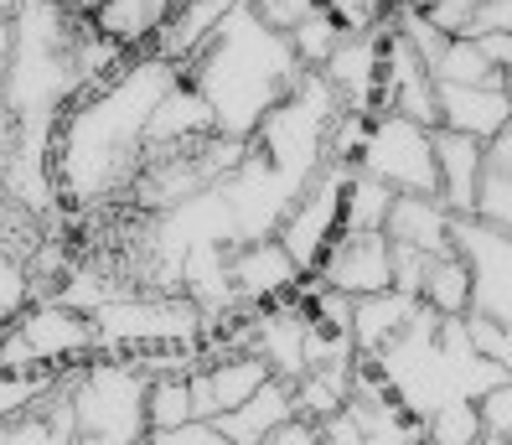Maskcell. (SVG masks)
Returning <instances> with one entry per match:
<instances>
[{
  "instance_id": "1",
  "label": "cell",
  "mask_w": 512,
  "mask_h": 445,
  "mask_svg": "<svg viewBox=\"0 0 512 445\" xmlns=\"http://www.w3.org/2000/svg\"><path fill=\"white\" fill-rule=\"evenodd\" d=\"M176 78H182V68H171L150 52H130V63L104 88L73 94L57 109L47 140L52 192H63L73 207H94L125 192L145 156V120Z\"/></svg>"
},
{
  "instance_id": "2",
  "label": "cell",
  "mask_w": 512,
  "mask_h": 445,
  "mask_svg": "<svg viewBox=\"0 0 512 445\" xmlns=\"http://www.w3.org/2000/svg\"><path fill=\"white\" fill-rule=\"evenodd\" d=\"M306 73L290 42L238 0V6L207 32V42L182 63V78L213 109V130L249 140L269 104H280L295 78Z\"/></svg>"
},
{
  "instance_id": "3",
  "label": "cell",
  "mask_w": 512,
  "mask_h": 445,
  "mask_svg": "<svg viewBox=\"0 0 512 445\" xmlns=\"http://www.w3.org/2000/svg\"><path fill=\"white\" fill-rule=\"evenodd\" d=\"M73 445H140L145 440V373L130 358L94 352L68 383Z\"/></svg>"
},
{
  "instance_id": "4",
  "label": "cell",
  "mask_w": 512,
  "mask_h": 445,
  "mask_svg": "<svg viewBox=\"0 0 512 445\" xmlns=\"http://www.w3.org/2000/svg\"><path fill=\"white\" fill-rule=\"evenodd\" d=\"M337 109L342 104L326 88V78L316 68H306L280 104L264 109V120L254 125L249 145L280 176H290L295 187H306L311 176L326 166V130H331V114H337Z\"/></svg>"
},
{
  "instance_id": "5",
  "label": "cell",
  "mask_w": 512,
  "mask_h": 445,
  "mask_svg": "<svg viewBox=\"0 0 512 445\" xmlns=\"http://www.w3.org/2000/svg\"><path fill=\"white\" fill-rule=\"evenodd\" d=\"M88 326H94V352H109V358H130V352H150V347H202L207 337L197 301L182 290H166V295L130 290L119 301L88 311Z\"/></svg>"
},
{
  "instance_id": "6",
  "label": "cell",
  "mask_w": 512,
  "mask_h": 445,
  "mask_svg": "<svg viewBox=\"0 0 512 445\" xmlns=\"http://www.w3.org/2000/svg\"><path fill=\"white\" fill-rule=\"evenodd\" d=\"M94 358V326L63 301H32L0 326V368H68Z\"/></svg>"
},
{
  "instance_id": "7",
  "label": "cell",
  "mask_w": 512,
  "mask_h": 445,
  "mask_svg": "<svg viewBox=\"0 0 512 445\" xmlns=\"http://www.w3.org/2000/svg\"><path fill=\"white\" fill-rule=\"evenodd\" d=\"M435 130L404 120V114H373L368 135H363V151H357V171L378 176L383 187L394 192H419V197H435Z\"/></svg>"
},
{
  "instance_id": "8",
  "label": "cell",
  "mask_w": 512,
  "mask_h": 445,
  "mask_svg": "<svg viewBox=\"0 0 512 445\" xmlns=\"http://www.w3.org/2000/svg\"><path fill=\"white\" fill-rule=\"evenodd\" d=\"M347 171H352V166L326 161L311 182L295 192V202L285 207V218H280V228H275L280 249L295 259L300 275L316 270V259L326 254L331 233L342 228V182H347Z\"/></svg>"
},
{
  "instance_id": "9",
  "label": "cell",
  "mask_w": 512,
  "mask_h": 445,
  "mask_svg": "<svg viewBox=\"0 0 512 445\" xmlns=\"http://www.w3.org/2000/svg\"><path fill=\"white\" fill-rule=\"evenodd\" d=\"M295 192H300V187L290 182V176H280V171L249 145L244 161H238L223 182H218V197H223L228 223H233V244L269 239V233L280 228L285 207L295 202Z\"/></svg>"
},
{
  "instance_id": "10",
  "label": "cell",
  "mask_w": 512,
  "mask_h": 445,
  "mask_svg": "<svg viewBox=\"0 0 512 445\" xmlns=\"http://www.w3.org/2000/svg\"><path fill=\"white\" fill-rule=\"evenodd\" d=\"M450 249L471 275V306L476 316L512 321V239L507 228L476 223V218H450Z\"/></svg>"
},
{
  "instance_id": "11",
  "label": "cell",
  "mask_w": 512,
  "mask_h": 445,
  "mask_svg": "<svg viewBox=\"0 0 512 445\" xmlns=\"http://www.w3.org/2000/svg\"><path fill=\"white\" fill-rule=\"evenodd\" d=\"M311 280L326 285V290H342V295H378V290H388V239H383V228H368V233L337 228L331 244H326V254L316 259Z\"/></svg>"
},
{
  "instance_id": "12",
  "label": "cell",
  "mask_w": 512,
  "mask_h": 445,
  "mask_svg": "<svg viewBox=\"0 0 512 445\" xmlns=\"http://www.w3.org/2000/svg\"><path fill=\"white\" fill-rule=\"evenodd\" d=\"M300 275L295 259L280 249V239H249V244H228V285H233V301L254 311V306H269V301H285L290 290H300Z\"/></svg>"
},
{
  "instance_id": "13",
  "label": "cell",
  "mask_w": 512,
  "mask_h": 445,
  "mask_svg": "<svg viewBox=\"0 0 512 445\" xmlns=\"http://www.w3.org/2000/svg\"><path fill=\"white\" fill-rule=\"evenodd\" d=\"M383 37H388V16L368 32H342V42L331 47V57L316 68L326 78V88L337 94L342 109H357V114H373V99H378V63H383Z\"/></svg>"
},
{
  "instance_id": "14",
  "label": "cell",
  "mask_w": 512,
  "mask_h": 445,
  "mask_svg": "<svg viewBox=\"0 0 512 445\" xmlns=\"http://www.w3.org/2000/svg\"><path fill=\"white\" fill-rule=\"evenodd\" d=\"M435 130H456L471 140H492L497 130H507V73L487 78V83H435Z\"/></svg>"
},
{
  "instance_id": "15",
  "label": "cell",
  "mask_w": 512,
  "mask_h": 445,
  "mask_svg": "<svg viewBox=\"0 0 512 445\" xmlns=\"http://www.w3.org/2000/svg\"><path fill=\"white\" fill-rule=\"evenodd\" d=\"M435 197L450 218H471L476 182H481V140L456 135V130H435Z\"/></svg>"
},
{
  "instance_id": "16",
  "label": "cell",
  "mask_w": 512,
  "mask_h": 445,
  "mask_svg": "<svg viewBox=\"0 0 512 445\" xmlns=\"http://www.w3.org/2000/svg\"><path fill=\"white\" fill-rule=\"evenodd\" d=\"M290 414H295V394H290V383L264 378L244 404H233V409L213 414L207 425L218 430V440H223V445H264V435H269V430H280V425L290 420Z\"/></svg>"
},
{
  "instance_id": "17",
  "label": "cell",
  "mask_w": 512,
  "mask_h": 445,
  "mask_svg": "<svg viewBox=\"0 0 512 445\" xmlns=\"http://www.w3.org/2000/svg\"><path fill=\"white\" fill-rule=\"evenodd\" d=\"M383 239L388 244H409L419 254H450V213L440 197H419V192H394L383 218Z\"/></svg>"
},
{
  "instance_id": "18",
  "label": "cell",
  "mask_w": 512,
  "mask_h": 445,
  "mask_svg": "<svg viewBox=\"0 0 512 445\" xmlns=\"http://www.w3.org/2000/svg\"><path fill=\"white\" fill-rule=\"evenodd\" d=\"M238 6V0H176L171 6V16H166V26L156 37H150V57H161V63H171V68H182L187 57L207 42V32L228 16Z\"/></svg>"
},
{
  "instance_id": "19",
  "label": "cell",
  "mask_w": 512,
  "mask_h": 445,
  "mask_svg": "<svg viewBox=\"0 0 512 445\" xmlns=\"http://www.w3.org/2000/svg\"><path fill=\"white\" fill-rule=\"evenodd\" d=\"M202 135H213V109L187 78H176L166 94L156 99L145 120V145H192Z\"/></svg>"
},
{
  "instance_id": "20",
  "label": "cell",
  "mask_w": 512,
  "mask_h": 445,
  "mask_svg": "<svg viewBox=\"0 0 512 445\" xmlns=\"http://www.w3.org/2000/svg\"><path fill=\"white\" fill-rule=\"evenodd\" d=\"M171 6L176 0H94V6H88V21H94V32H104L125 52H145L150 37L166 26Z\"/></svg>"
},
{
  "instance_id": "21",
  "label": "cell",
  "mask_w": 512,
  "mask_h": 445,
  "mask_svg": "<svg viewBox=\"0 0 512 445\" xmlns=\"http://www.w3.org/2000/svg\"><path fill=\"white\" fill-rule=\"evenodd\" d=\"M409 311H414V295H399L394 285L378 290V295H352V326H347L352 347L363 352V358H368V352H378L409 321Z\"/></svg>"
},
{
  "instance_id": "22",
  "label": "cell",
  "mask_w": 512,
  "mask_h": 445,
  "mask_svg": "<svg viewBox=\"0 0 512 445\" xmlns=\"http://www.w3.org/2000/svg\"><path fill=\"white\" fill-rule=\"evenodd\" d=\"M419 301H425L430 311H440V316H466V306H471V275H466V264L456 259V249L435 254V259L425 264Z\"/></svg>"
},
{
  "instance_id": "23",
  "label": "cell",
  "mask_w": 512,
  "mask_h": 445,
  "mask_svg": "<svg viewBox=\"0 0 512 445\" xmlns=\"http://www.w3.org/2000/svg\"><path fill=\"white\" fill-rule=\"evenodd\" d=\"M388 202H394V187H383L378 176H368V171L352 166L347 182H342V228H352V233L383 228Z\"/></svg>"
},
{
  "instance_id": "24",
  "label": "cell",
  "mask_w": 512,
  "mask_h": 445,
  "mask_svg": "<svg viewBox=\"0 0 512 445\" xmlns=\"http://www.w3.org/2000/svg\"><path fill=\"white\" fill-rule=\"evenodd\" d=\"M481 435V420H476V404L450 394L445 404H435L425 420H419V440L425 445H476Z\"/></svg>"
},
{
  "instance_id": "25",
  "label": "cell",
  "mask_w": 512,
  "mask_h": 445,
  "mask_svg": "<svg viewBox=\"0 0 512 445\" xmlns=\"http://www.w3.org/2000/svg\"><path fill=\"white\" fill-rule=\"evenodd\" d=\"M192 420V389L182 373L166 378H145V435L150 430H176Z\"/></svg>"
},
{
  "instance_id": "26",
  "label": "cell",
  "mask_w": 512,
  "mask_h": 445,
  "mask_svg": "<svg viewBox=\"0 0 512 445\" xmlns=\"http://www.w3.org/2000/svg\"><path fill=\"white\" fill-rule=\"evenodd\" d=\"M285 42H290V52L300 57V68H321L326 57H331V47L342 42V21L331 16L326 6H316L300 26H290L285 32Z\"/></svg>"
},
{
  "instance_id": "27",
  "label": "cell",
  "mask_w": 512,
  "mask_h": 445,
  "mask_svg": "<svg viewBox=\"0 0 512 445\" xmlns=\"http://www.w3.org/2000/svg\"><path fill=\"white\" fill-rule=\"evenodd\" d=\"M52 383H57V368H0V420H16V414L26 409H37L47 394H52Z\"/></svg>"
},
{
  "instance_id": "28",
  "label": "cell",
  "mask_w": 512,
  "mask_h": 445,
  "mask_svg": "<svg viewBox=\"0 0 512 445\" xmlns=\"http://www.w3.org/2000/svg\"><path fill=\"white\" fill-rule=\"evenodd\" d=\"M430 78L435 83H487V78H497V68L476 52L471 37H450L445 52H440V63L430 68Z\"/></svg>"
},
{
  "instance_id": "29",
  "label": "cell",
  "mask_w": 512,
  "mask_h": 445,
  "mask_svg": "<svg viewBox=\"0 0 512 445\" xmlns=\"http://www.w3.org/2000/svg\"><path fill=\"white\" fill-rule=\"evenodd\" d=\"M471 218H476V223H492V228H507V233H512V171L481 166V182H476Z\"/></svg>"
},
{
  "instance_id": "30",
  "label": "cell",
  "mask_w": 512,
  "mask_h": 445,
  "mask_svg": "<svg viewBox=\"0 0 512 445\" xmlns=\"http://www.w3.org/2000/svg\"><path fill=\"white\" fill-rule=\"evenodd\" d=\"M37 290H32V270H26V259L0 249V321H11L21 306H32Z\"/></svg>"
},
{
  "instance_id": "31",
  "label": "cell",
  "mask_w": 512,
  "mask_h": 445,
  "mask_svg": "<svg viewBox=\"0 0 512 445\" xmlns=\"http://www.w3.org/2000/svg\"><path fill=\"white\" fill-rule=\"evenodd\" d=\"M466 342L471 352H481V358H492V363H512V332H507V321H492V316H476L466 311Z\"/></svg>"
},
{
  "instance_id": "32",
  "label": "cell",
  "mask_w": 512,
  "mask_h": 445,
  "mask_svg": "<svg viewBox=\"0 0 512 445\" xmlns=\"http://www.w3.org/2000/svg\"><path fill=\"white\" fill-rule=\"evenodd\" d=\"M244 6L269 26V32H280V37H285L290 26H300V21H306V16L321 6V0H244Z\"/></svg>"
},
{
  "instance_id": "33",
  "label": "cell",
  "mask_w": 512,
  "mask_h": 445,
  "mask_svg": "<svg viewBox=\"0 0 512 445\" xmlns=\"http://www.w3.org/2000/svg\"><path fill=\"white\" fill-rule=\"evenodd\" d=\"M476 404V420L487 435H512V383H497V389H487Z\"/></svg>"
},
{
  "instance_id": "34",
  "label": "cell",
  "mask_w": 512,
  "mask_h": 445,
  "mask_svg": "<svg viewBox=\"0 0 512 445\" xmlns=\"http://www.w3.org/2000/svg\"><path fill=\"white\" fill-rule=\"evenodd\" d=\"M481 6V0H430L425 16L440 26L445 37H466V26H471V11Z\"/></svg>"
},
{
  "instance_id": "35",
  "label": "cell",
  "mask_w": 512,
  "mask_h": 445,
  "mask_svg": "<svg viewBox=\"0 0 512 445\" xmlns=\"http://www.w3.org/2000/svg\"><path fill=\"white\" fill-rule=\"evenodd\" d=\"M145 445H223L218 430L207 425V420H187V425H176V430H150Z\"/></svg>"
},
{
  "instance_id": "36",
  "label": "cell",
  "mask_w": 512,
  "mask_h": 445,
  "mask_svg": "<svg viewBox=\"0 0 512 445\" xmlns=\"http://www.w3.org/2000/svg\"><path fill=\"white\" fill-rule=\"evenodd\" d=\"M481 32H512V0H481L471 11L466 37H481Z\"/></svg>"
},
{
  "instance_id": "37",
  "label": "cell",
  "mask_w": 512,
  "mask_h": 445,
  "mask_svg": "<svg viewBox=\"0 0 512 445\" xmlns=\"http://www.w3.org/2000/svg\"><path fill=\"white\" fill-rule=\"evenodd\" d=\"M316 430H321L326 445H363V430H357V420L347 414V404H342V409H331V414H321Z\"/></svg>"
},
{
  "instance_id": "38",
  "label": "cell",
  "mask_w": 512,
  "mask_h": 445,
  "mask_svg": "<svg viewBox=\"0 0 512 445\" xmlns=\"http://www.w3.org/2000/svg\"><path fill=\"white\" fill-rule=\"evenodd\" d=\"M264 445H326V440H321L316 420H306V414H290L280 430H269V435H264Z\"/></svg>"
},
{
  "instance_id": "39",
  "label": "cell",
  "mask_w": 512,
  "mask_h": 445,
  "mask_svg": "<svg viewBox=\"0 0 512 445\" xmlns=\"http://www.w3.org/2000/svg\"><path fill=\"white\" fill-rule=\"evenodd\" d=\"M471 42H476V52L487 57L497 73H507V63H512V32H481V37H471Z\"/></svg>"
},
{
  "instance_id": "40",
  "label": "cell",
  "mask_w": 512,
  "mask_h": 445,
  "mask_svg": "<svg viewBox=\"0 0 512 445\" xmlns=\"http://www.w3.org/2000/svg\"><path fill=\"white\" fill-rule=\"evenodd\" d=\"M476 445H512V435H487V430H481V435H476Z\"/></svg>"
},
{
  "instance_id": "41",
  "label": "cell",
  "mask_w": 512,
  "mask_h": 445,
  "mask_svg": "<svg viewBox=\"0 0 512 445\" xmlns=\"http://www.w3.org/2000/svg\"><path fill=\"white\" fill-rule=\"evenodd\" d=\"M430 0H394V11H425Z\"/></svg>"
},
{
  "instance_id": "42",
  "label": "cell",
  "mask_w": 512,
  "mask_h": 445,
  "mask_svg": "<svg viewBox=\"0 0 512 445\" xmlns=\"http://www.w3.org/2000/svg\"><path fill=\"white\" fill-rule=\"evenodd\" d=\"M57 6H68V11H83V16H88V6H94V0H57Z\"/></svg>"
},
{
  "instance_id": "43",
  "label": "cell",
  "mask_w": 512,
  "mask_h": 445,
  "mask_svg": "<svg viewBox=\"0 0 512 445\" xmlns=\"http://www.w3.org/2000/svg\"><path fill=\"white\" fill-rule=\"evenodd\" d=\"M414 445H425V440H414Z\"/></svg>"
},
{
  "instance_id": "44",
  "label": "cell",
  "mask_w": 512,
  "mask_h": 445,
  "mask_svg": "<svg viewBox=\"0 0 512 445\" xmlns=\"http://www.w3.org/2000/svg\"><path fill=\"white\" fill-rule=\"evenodd\" d=\"M0 326H6V321H0Z\"/></svg>"
},
{
  "instance_id": "45",
  "label": "cell",
  "mask_w": 512,
  "mask_h": 445,
  "mask_svg": "<svg viewBox=\"0 0 512 445\" xmlns=\"http://www.w3.org/2000/svg\"><path fill=\"white\" fill-rule=\"evenodd\" d=\"M140 445H145V440H140Z\"/></svg>"
}]
</instances>
